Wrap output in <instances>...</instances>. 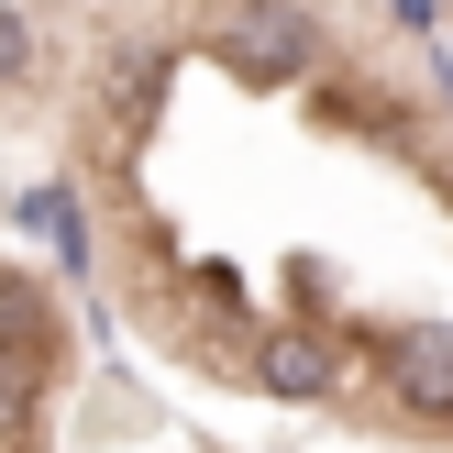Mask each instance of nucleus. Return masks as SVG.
<instances>
[{
  "label": "nucleus",
  "mask_w": 453,
  "mask_h": 453,
  "mask_svg": "<svg viewBox=\"0 0 453 453\" xmlns=\"http://www.w3.org/2000/svg\"><path fill=\"white\" fill-rule=\"evenodd\" d=\"M221 56L255 88H288V78H310L332 44H321V22H310L299 0H221Z\"/></svg>",
  "instance_id": "f257e3e1"
},
{
  "label": "nucleus",
  "mask_w": 453,
  "mask_h": 453,
  "mask_svg": "<svg viewBox=\"0 0 453 453\" xmlns=\"http://www.w3.org/2000/svg\"><path fill=\"white\" fill-rule=\"evenodd\" d=\"M255 388L288 398V410H321V398H332V332L265 321V332H255Z\"/></svg>",
  "instance_id": "f03ea898"
},
{
  "label": "nucleus",
  "mask_w": 453,
  "mask_h": 453,
  "mask_svg": "<svg viewBox=\"0 0 453 453\" xmlns=\"http://www.w3.org/2000/svg\"><path fill=\"white\" fill-rule=\"evenodd\" d=\"M388 398L420 420H453V321H410L388 332Z\"/></svg>",
  "instance_id": "7ed1b4c3"
},
{
  "label": "nucleus",
  "mask_w": 453,
  "mask_h": 453,
  "mask_svg": "<svg viewBox=\"0 0 453 453\" xmlns=\"http://www.w3.org/2000/svg\"><path fill=\"white\" fill-rule=\"evenodd\" d=\"M155 88H166V44H111V66H100V111H111V133L144 122Z\"/></svg>",
  "instance_id": "20e7f679"
},
{
  "label": "nucleus",
  "mask_w": 453,
  "mask_h": 453,
  "mask_svg": "<svg viewBox=\"0 0 453 453\" xmlns=\"http://www.w3.org/2000/svg\"><path fill=\"white\" fill-rule=\"evenodd\" d=\"M34 56H44V44H34V22H22V12H0V88H22V78H34Z\"/></svg>",
  "instance_id": "39448f33"
}]
</instances>
